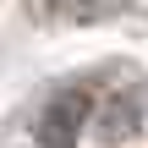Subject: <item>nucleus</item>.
Returning <instances> with one entry per match:
<instances>
[{
    "mask_svg": "<svg viewBox=\"0 0 148 148\" xmlns=\"http://www.w3.org/2000/svg\"><path fill=\"white\" fill-rule=\"evenodd\" d=\"M44 5H49V16H66V22H93V16H110V11L132 5V0H44Z\"/></svg>",
    "mask_w": 148,
    "mask_h": 148,
    "instance_id": "nucleus-1",
    "label": "nucleus"
},
{
    "mask_svg": "<svg viewBox=\"0 0 148 148\" xmlns=\"http://www.w3.org/2000/svg\"><path fill=\"white\" fill-rule=\"evenodd\" d=\"M71 115H82V99H77V93H66L60 104H49V115H44V143L49 148H66V132L77 126Z\"/></svg>",
    "mask_w": 148,
    "mask_h": 148,
    "instance_id": "nucleus-2",
    "label": "nucleus"
}]
</instances>
